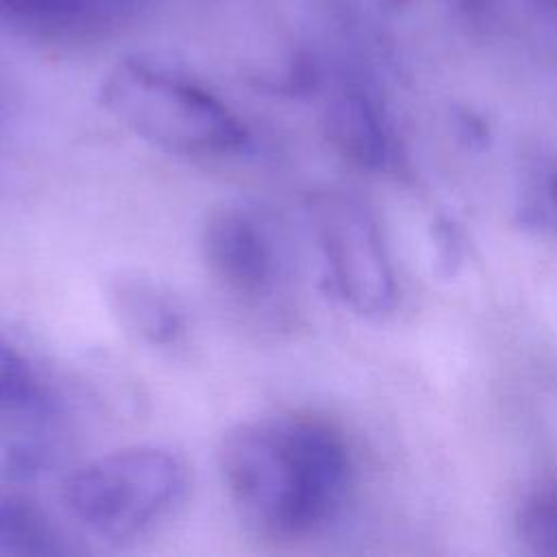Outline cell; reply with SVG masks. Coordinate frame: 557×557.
<instances>
[{
    "mask_svg": "<svg viewBox=\"0 0 557 557\" xmlns=\"http://www.w3.org/2000/svg\"><path fill=\"white\" fill-rule=\"evenodd\" d=\"M218 463L237 509L274 537H300L329 522L350 479L339 433L302 416L233 426L220 442Z\"/></svg>",
    "mask_w": 557,
    "mask_h": 557,
    "instance_id": "cell-1",
    "label": "cell"
},
{
    "mask_svg": "<svg viewBox=\"0 0 557 557\" xmlns=\"http://www.w3.org/2000/svg\"><path fill=\"white\" fill-rule=\"evenodd\" d=\"M98 100L133 135L178 157L237 154L250 139L242 120L211 91L141 59L115 63Z\"/></svg>",
    "mask_w": 557,
    "mask_h": 557,
    "instance_id": "cell-2",
    "label": "cell"
},
{
    "mask_svg": "<svg viewBox=\"0 0 557 557\" xmlns=\"http://www.w3.org/2000/svg\"><path fill=\"white\" fill-rule=\"evenodd\" d=\"M185 468L159 446H128L72 470L61 485L67 513L89 533L131 542L183 498Z\"/></svg>",
    "mask_w": 557,
    "mask_h": 557,
    "instance_id": "cell-3",
    "label": "cell"
},
{
    "mask_svg": "<svg viewBox=\"0 0 557 557\" xmlns=\"http://www.w3.org/2000/svg\"><path fill=\"white\" fill-rule=\"evenodd\" d=\"M309 213L335 294L361 315L387 313L396 283L372 213L335 189L313 194Z\"/></svg>",
    "mask_w": 557,
    "mask_h": 557,
    "instance_id": "cell-4",
    "label": "cell"
},
{
    "mask_svg": "<svg viewBox=\"0 0 557 557\" xmlns=\"http://www.w3.org/2000/svg\"><path fill=\"white\" fill-rule=\"evenodd\" d=\"M200 246L209 272L233 296L259 300L274 289L281 274L278 248L252 211L237 205L213 209Z\"/></svg>",
    "mask_w": 557,
    "mask_h": 557,
    "instance_id": "cell-5",
    "label": "cell"
},
{
    "mask_svg": "<svg viewBox=\"0 0 557 557\" xmlns=\"http://www.w3.org/2000/svg\"><path fill=\"white\" fill-rule=\"evenodd\" d=\"M107 298L117 322L146 344L168 346L183 333L185 318L178 300L150 276L117 274L109 283Z\"/></svg>",
    "mask_w": 557,
    "mask_h": 557,
    "instance_id": "cell-6",
    "label": "cell"
},
{
    "mask_svg": "<svg viewBox=\"0 0 557 557\" xmlns=\"http://www.w3.org/2000/svg\"><path fill=\"white\" fill-rule=\"evenodd\" d=\"M324 133L331 146L357 168L383 170L392 159L383 120L361 91H342L326 104Z\"/></svg>",
    "mask_w": 557,
    "mask_h": 557,
    "instance_id": "cell-7",
    "label": "cell"
},
{
    "mask_svg": "<svg viewBox=\"0 0 557 557\" xmlns=\"http://www.w3.org/2000/svg\"><path fill=\"white\" fill-rule=\"evenodd\" d=\"M98 15V0H0L2 26L39 37L87 30L100 20Z\"/></svg>",
    "mask_w": 557,
    "mask_h": 557,
    "instance_id": "cell-8",
    "label": "cell"
},
{
    "mask_svg": "<svg viewBox=\"0 0 557 557\" xmlns=\"http://www.w3.org/2000/svg\"><path fill=\"white\" fill-rule=\"evenodd\" d=\"M65 537L52 520L22 496H0V555H63Z\"/></svg>",
    "mask_w": 557,
    "mask_h": 557,
    "instance_id": "cell-9",
    "label": "cell"
},
{
    "mask_svg": "<svg viewBox=\"0 0 557 557\" xmlns=\"http://www.w3.org/2000/svg\"><path fill=\"white\" fill-rule=\"evenodd\" d=\"M46 409L39 383L22 355L0 335V416H35Z\"/></svg>",
    "mask_w": 557,
    "mask_h": 557,
    "instance_id": "cell-10",
    "label": "cell"
},
{
    "mask_svg": "<svg viewBox=\"0 0 557 557\" xmlns=\"http://www.w3.org/2000/svg\"><path fill=\"white\" fill-rule=\"evenodd\" d=\"M518 529L533 553L557 555V485L540 487L522 503Z\"/></svg>",
    "mask_w": 557,
    "mask_h": 557,
    "instance_id": "cell-11",
    "label": "cell"
},
{
    "mask_svg": "<svg viewBox=\"0 0 557 557\" xmlns=\"http://www.w3.org/2000/svg\"><path fill=\"white\" fill-rule=\"evenodd\" d=\"M546 191H548L550 207H553V211L557 213V172L550 174V178H548V183H546Z\"/></svg>",
    "mask_w": 557,
    "mask_h": 557,
    "instance_id": "cell-12",
    "label": "cell"
}]
</instances>
